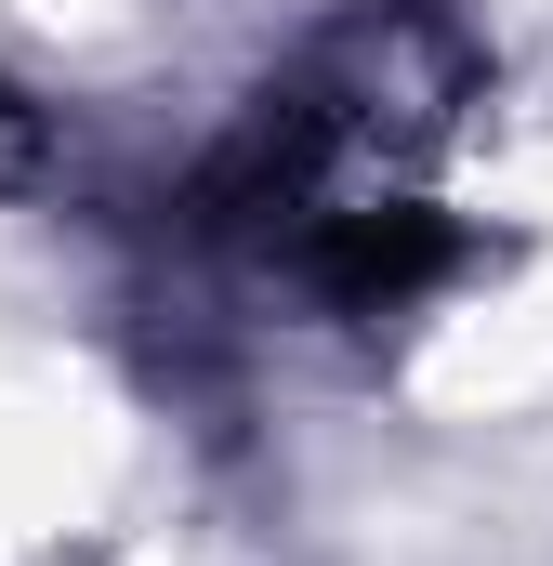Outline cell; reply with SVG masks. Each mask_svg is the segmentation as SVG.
<instances>
[{
  "instance_id": "cell-1",
  "label": "cell",
  "mask_w": 553,
  "mask_h": 566,
  "mask_svg": "<svg viewBox=\"0 0 553 566\" xmlns=\"http://www.w3.org/2000/svg\"><path fill=\"white\" fill-rule=\"evenodd\" d=\"M474 93V53H461V27L435 13V0H383V13H356V27H330L303 66H276L264 93L238 106V133L198 158V185H185V224H316V211H343L356 198V171L369 158H396L421 145L448 106Z\"/></svg>"
},
{
  "instance_id": "cell-2",
  "label": "cell",
  "mask_w": 553,
  "mask_h": 566,
  "mask_svg": "<svg viewBox=\"0 0 553 566\" xmlns=\"http://www.w3.org/2000/svg\"><path fill=\"white\" fill-rule=\"evenodd\" d=\"M290 264H303V290L330 316H409L474 264V238L448 211H421V198H343V211H316L290 238Z\"/></svg>"
}]
</instances>
